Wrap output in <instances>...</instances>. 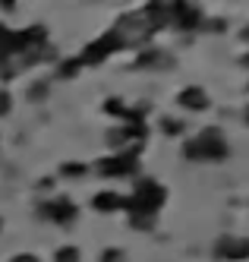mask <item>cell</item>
I'll return each instance as SVG.
<instances>
[{
    "instance_id": "cell-1",
    "label": "cell",
    "mask_w": 249,
    "mask_h": 262,
    "mask_svg": "<svg viewBox=\"0 0 249 262\" xmlns=\"http://www.w3.org/2000/svg\"><path fill=\"white\" fill-rule=\"evenodd\" d=\"M227 155V142L224 136L218 133V129H205V133H199L193 142L186 145V158H202V161H218Z\"/></svg>"
},
{
    "instance_id": "cell-2",
    "label": "cell",
    "mask_w": 249,
    "mask_h": 262,
    "mask_svg": "<svg viewBox=\"0 0 249 262\" xmlns=\"http://www.w3.org/2000/svg\"><path fill=\"white\" fill-rule=\"evenodd\" d=\"M218 256H224V259H234V262H240V259H249V240H237V237H227V240H221V243H218Z\"/></svg>"
},
{
    "instance_id": "cell-3",
    "label": "cell",
    "mask_w": 249,
    "mask_h": 262,
    "mask_svg": "<svg viewBox=\"0 0 249 262\" xmlns=\"http://www.w3.org/2000/svg\"><path fill=\"white\" fill-rule=\"evenodd\" d=\"M132 167H136V161H132V158H126V155H117V158H104V161H98V174L117 177V174H129Z\"/></svg>"
},
{
    "instance_id": "cell-4",
    "label": "cell",
    "mask_w": 249,
    "mask_h": 262,
    "mask_svg": "<svg viewBox=\"0 0 249 262\" xmlns=\"http://www.w3.org/2000/svg\"><path fill=\"white\" fill-rule=\"evenodd\" d=\"M44 215H51L54 221L66 224V221H73V218H76V205H73V202H66V199H54L51 205H44Z\"/></svg>"
},
{
    "instance_id": "cell-5",
    "label": "cell",
    "mask_w": 249,
    "mask_h": 262,
    "mask_svg": "<svg viewBox=\"0 0 249 262\" xmlns=\"http://www.w3.org/2000/svg\"><path fill=\"white\" fill-rule=\"evenodd\" d=\"M180 104L189 107V111H205L208 107V98H205L202 89H186L183 95H180Z\"/></svg>"
},
{
    "instance_id": "cell-6",
    "label": "cell",
    "mask_w": 249,
    "mask_h": 262,
    "mask_svg": "<svg viewBox=\"0 0 249 262\" xmlns=\"http://www.w3.org/2000/svg\"><path fill=\"white\" fill-rule=\"evenodd\" d=\"M92 205H95V209H101V212H114V209H123L126 199H123V196H117V193H98Z\"/></svg>"
},
{
    "instance_id": "cell-7",
    "label": "cell",
    "mask_w": 249,
    "mask_h": 262,
    "mask_svg": "<svg viewBox=\"0 0 249 262\" xmlns=\"http://www.w3.org/2000/svg\"><path fill=\"white\" fill-rule=\"evenodd\" d=\"M54 262H79V250H76V247H63L60 253H57Z\"/></svg>"
},
{
    "instance_id": "cell-8",
    "label": "cell",
    "mask_w": 249,
    "mask_h": 262,
    "mask_svg": "<svg viewBox=\"0 0 249 262\" xmlns=\"http://www.w3.org/2000/svg\"><path fill=\"white\" fill-rule=\"evenodd\" d=\"M101 262H126V256H123L120 250H107V253L101 256Z\"/></svg>"
},
{
    "instance_id": "cell-9",
    "label": "cell",
    "mask_w": 249,
    "mask_h": 262,
    "mask_svg": "<svg viewBox=\"0 0 249 262\" xmlns=\"http://www.w3.org/2000/svg\"><path fill=\"white\" fill-rule=\"evenodd\" d=\"M10 262H38V259H35L32 253H19V256H13Z\"/></svg>"
},
{
    "instance_id": "cell-10",
    "label": "cell",
    "mask_w": 249,
    "mask_h": 262,
    "mask_svg": "<svg viewBox=\"0 0 249 262\" xmlns=\"http://www.w3.org/2000/svg\"><path fill=\"white\" fill-rule=\"evenodd\" d=\"M10 111V98H7V92H0V114H7Z\"/></svg>"
},
{
    "instance_id": "cell-11",
    "label": "cell",
    "mask_w": 249,
    "mask_h": 262,
    "mask_svg": "<svg viewBox=\"0 0 249 262\" xmlns=\"http://www.w3.org/2000/svg\"><path fill=\"white\" fill-rule=\"evenodd\" d=\"M13 4H16V0H0V7H4V10H10Z\"/></svg>"
},
{
    "instance_id": "cell-12",
    "label": "cell",
    "mask_w": 249,
    "mask_h": 262,
    "mask_svg": "<svg viewBox=\"0 0 249 262\" xmlns=\"http://www.w3.org/2000/svg\"><path fill=\"white\" fill-rule=\"evenodd\" d=\"M246 123H249V107H246Z\"/></svg>"
}]
</instances>
